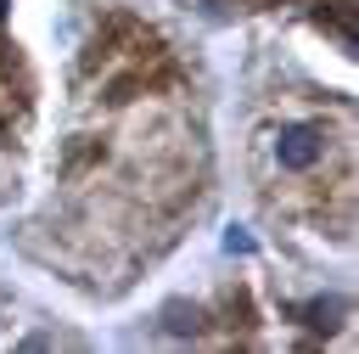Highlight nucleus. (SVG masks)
Segmentation results:
<instances>
[{
	"label": "nucleus",
	"instance_id": "obj_2",
	"mask_svg": "<svg viewBox=\"0 0 359 354\" xmlns=\"http://www.w3.org/2000/svg\"><path fill=\"white\" fill-rule=\"evenodd\" d=\"M337 309H342V303H337V298H314V303H303V309H297V315H303V320H309V326H331V315H337Z\"/></svg>",
	"mask_w": 359,
	"mask_h": 354
},
{
	"label": "nucleus",
	"instance_id": "obj_1",
	"mask_svg": "<svg viewBox=\"0 0 359 354\" xmlns=\"http://www.w3.org/2000/svg\"><path fill=\"white\" fill-rule=\"evenodd\" d=\"M275 157H280V169L303 174V169H314V163L325 157V135H320V129H309V124H292V129H280Z\"/></svg>",
	"mask_w": 359,
	"mask_h": 354
},
{
	"label": "nucleus",
	"instance_id": "obj_3",
	"mask_svg": "<svg viewBox=\"0 0 359 354\" xmlns=\"http://www.w3.org/2000/svg\"><path fill=\"white\" fill-rule=\"evenodd\" d=\"M224 253H252V236H247L241 225H230V230H224Z\"/></svg>",
	"mask_w": 359,
	"mask_h": 354
}]
</instances>
